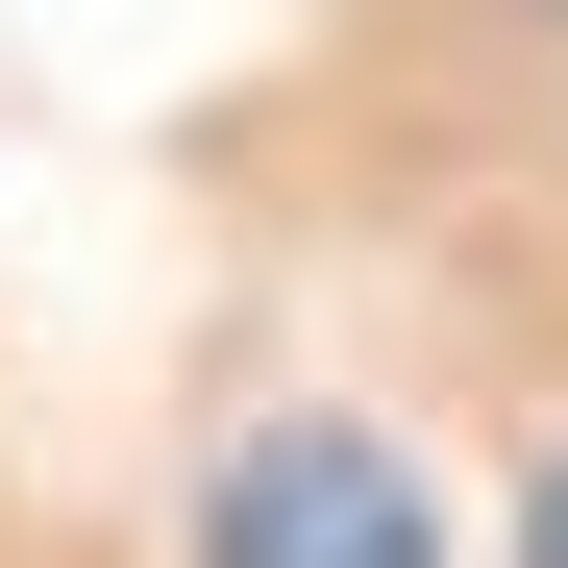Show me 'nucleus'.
<instances>
[{"mask_svg": "<svg viewBox=\"0 0 568 568\" xmlns=\"http://www.w3.org/2000/svg\"><path fill=\"white\" fill-rule=\"evenodd\" d=\"M199 568H445V495L371 420H247L199 495Z\"/></svg>", "mask_w": 568, "mask_h": 568, "instance_id": "nucleus-1", "label": "nucleus"}, {"mask_svg": "<svg viewBox=\"0 0 568 568\" xmlns=\"http://www.w3.org/2000/svg\"><path fill=\"white\" fill-rule=\"evenodd\" d=\"M519 568H568V445H544V495H519Z\"/></svg>", "mask_w": 568, "mask_h": 568, "instance_id": "nucleus-2", "label": "nucleus"}]
</instances>
